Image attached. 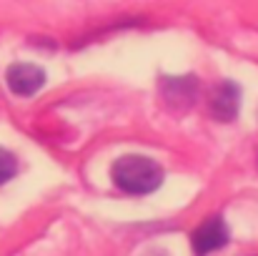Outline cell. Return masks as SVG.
<instances>
[{
  "label": "cell",
  "instance_id": "obj_1",
  "mask_svg": "<svg viewBox=\"0 0 258 256\" xmlns=\"http://www.w3.org/2000/svg\"><path fill=\"white\" fill-rule=\"evenodd\" d=\"M113 181L120 191L141 196V193H151L161 186L163 181V171L156 161L146 159V156H123L113 164Z\"/></svg>",
  "mask_w": 258,
  "mask_h": 256
},
{
  "label": "cell",
  "instance_id": "obj_2",
  "mask_svg": "<svg viewBox=\"0 0 258 256\" xmlns=\"http://www.w3.org/2000/svg\"><path fill=\"white\" fill-rule=\"evenodd\" d=\"M226 241H228V229H226V221L221 216H211L190 236V244H193V249H196L198 256L218 251L221 246H226Z\"/></svg>",
  "mask_w": 258,
  "mask_h": 256
},
{
  "label": "cell",
  "instance_id": "obj_3",
  "mask_svg": "<svg viewBox=\"0 0 258 256\" xmlns=\"http://www.w3.org/2000/svg\"><path fill=\"white\" fill-rule=\"evenodd\" d=\"M45 83V71L33 63H15L8 68V88L15 95H33Z\"/></svg>",
  "mask_w": 258,
  "mask_h": 256
},
{
  "label": "cell",
  "instance_id": "obj_4",
  "mask_svg": "<svg viewBox=\"0 0 258 256\" xmlns=\"http://www.w3.org/2000/svg\"><path fill=\"white\" fill-rule=\"evenodd\" d=\"M211 108H213V113H216L218 118H223V121L236 118V113H238V85H233V83L221 85V88L216 90L213 100H211Z\"/></svg>",
  "mask_w": 258,
  "mask_h": 256
},
{
  "label": "cell",
  "instance_id": "obj_5",
  "mask_svg": "<svg viewBox=\"0 0 258 256\" xmlns=\"http://www.w3.org/2000/svg\"><path fill=\"white\" fill-rule=\"evenodd\" d=\"M15 171H18V161H15V156H13L10 151L0 148V183H8V181L15 176Z\"/></svg>",
  "mask_w": 258,
  "mask_h": 256
}]
</instances>
